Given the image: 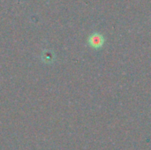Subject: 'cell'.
Instances as JSON below:
<instances>
[{
  "label": "cell",
  "mask_w": 151,
  "mask_h": 150,
  "mask_svg": "<svg viewBox=\"0 0 151 150\" xmlns=\"http://www.w3.org/2000/svg\"><path fill=\"white\" fill-rule=\"evenodd\" d=\"M88 42L89 44L93 47V48H100L103 43H104V38L101 34H94L93 35H91L89 37V40H88Z\"/></svg>",
  "instance_id": "1"
}]
</instances>
